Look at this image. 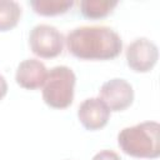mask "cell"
Returning <instances> with one entry per match:
<instances>
[{
	"instance_id": "7",
	"label": "cell",
	"mask_w": 160,
	"mask_h": 160,
	"mask_svg": "<svg viewBox=\"0 0 160 160\" xmlns=\"http://www.w3.org/2000/svg\"><path fill=\"white\" fill-rule=\"evenodd\" d=\"M109 108L99 98H89L84 100L78 109V118L81 125L90 131L102 129L110 119Z\"/></svg>"
},
{
	"instance_id": "12",
	"label": "cell",
	"mask_w": 160,
	"mask_h": 160,
	"mask_svg": "<svg viewBox=\"0 0 160 160\" xmlns=\"http://www.w3.org/2000/svg\"><path fill=\"white\" fill-rule=\"evenodd\" d=\"M91 160H121V158L112 150H101L96 152Z\"/></svg>"
},
{
	"instance_id": "4",
	"label": "cell",
	"mask_w": 160,
	"mask_h": 160,
	"mask_svg": "<svg viewBox=\"0 0 160 160\" xmlns=\"http://www.w3.org/2000/svg\"><path fill=\"white\" fill-rule=\"evenodd\" d=\"M62 34L51 25L39 24L29 34V45L31 51L41 59H52L59 56L64 49Z\"/></svg>"
},
{
	"instance_id": "10",
	"label": "cell",
	"mask_w": 160,
	"mask_h": 160,
	"mask_svg": "<svg viewBox=\"0 0 160 160\" xmlns=\"http://www.w3.org/2000/svg\"><path fill=\"white\" fill-rule=\"evenodd\" d=\"M74 5L72 0H31L30 6L41 16H56L68 12Z\"/></svg>"
},
{
	"instance_id": "9",
	"label": "cell",
	"mask_w": 160,
	"mask_h": 160,
	"mask_svg": "<svg viewBox=\"0 0 160 160\" xmlns=\"http://www.w3.org/2000/svg\"><path fill=\"white\" fill-rule=\"evenodd\" d=\"M118 4V1L110 0H82L80 1V11L84 18L98 20L110 15Z\"/></svg>"
},
{
	"instance_id": "2",
	"label": "cell",
	"mask_w": 160,
	"mask_h": 160,
	"mask_svg": "<svg viewBox=\"0 0 160 160\" xmlns=\"http://www.w3.org/2000/svg\"><path fill=\"white\" fill-rule=\"evenodd\" d=\"M120 150L138 159H158L160 156V125L156 121H144L124 128L118 134Z\"/></svg>"
},
{
	"instance_id": "3",
	"label": "cell",
	"mask_w": 160,
	"mask_h": 160,
	"mask_svg": "<svg viewBox=\"0 0 160 160\" xmlns=\"http://www.w3.org/2000/svg\"><path fill=\"white\" fill-rule=\"evenodd\" d=\"M76 76L74 71L64 65L55 66L48 71L42 85V100L52 109H66L72 104Z\"/></svg>"
},
{
	"instance_id": "13",
	"label": "cell",
	"mask_w": 160,
	"mask_h": 160,
	"mask_svg": "<svg viewBox=\"0 0 160 160\" xmlns=\"http://www.w3.org/2000/svg\"><path fill=\"white\" fill-rule=\"evenodd\" d=\"M8 92V82L2 75H0V100L6 95Z\"/></svg>"
},
{
	"instance_id": "11",
	"label": "cell",
	"mask_w": 160,
	"mask_h": 160,
	"mask_svg": "<svg viewBox=\"0 0 160 160\" xmlns=\"http://www.w3.org/2000/svg\"><path fill=\"white\" fill-rule=\"evenodd\" d=\"M21 16V6L12 0H0V31L14 29Z\"/></svg>"
},
{
	"instance_id": "1",
	"label": "cell",
	"mask_w": 160,
	"mask_h": 160,
	"mask_svg": "<svg viewBox=\"0 0 160 160\" xmlns=\"http://www.w3.org/2000/svg\"><path fill=\"white\" fill-rule=\"evenodd\" d=\"M69 52L80 60H111L122 50L121 38L108 26H80L65 39Z\"/></svg>"
},
{
	"instance_id": "8",
	"label": "cell",
	"mask_w": 160,
	"mask_h": 160,
	"mask_svg": "<svg viewBox=\"0 0 160 160\" xmlns=\"http://www.w3.org/2000/svg\"><path fill=\"white\" fill-rule=\"evenodd\" d=\"M48 76L46 66L36 59H26L18 65L15 72L16 84L26 90H36L42 88Z\"/></svg>"
},
{
	"instance_id": "5",
	"label": "cell",
	"mask_w": 160,
	"mask_h": 160,
	"mask_svg": "<svg viewBox=\"0 0 160 160\" xmlns=\"http://www.w3.org/2000/svg\"><path fill=\"white\" fill-rule=\"evenodd\" d=\"M128 66L135 72H148L158 62L159 50L155 42L146 38H139L128 45L125 51Z\"/></svg>"
},
{
	"instance_id": "6",
	"label": "cell",
	"mask_w": 160,
	"mask_h": 160,
	"mask_svg": "<svg viewBox=\"0 0 160 160\" xmlns=\"http://www.w3.org/2000/svg\"><path fill=\"white\" fill-rule=\"evenodd\" d=\"M99 99L110 111H124L134 101V89L126 80L115 78L101 85Z\"/></svg>"
}]
</instances>
